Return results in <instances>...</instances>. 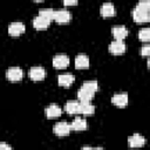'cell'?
Segmentation results:
<instances>
[{"instance_id": "6da1fadb", "label": "cell", "mask_w": 150, "mask_h": 150, "mask_svg": "<svg viewBox=\"0 0 150 150\" xmlns=\"http://www.w3.org/2000/svg\"><path fill=\"white\" fill-rule=\"evenodd\" d=\"M150 1L149 0H141L137 2L135 8L132 9V19L135 22L142 23L148 22L150 20Z\"/></svg>"}, {"instance_id": "7a4b0ae2", "label": "cell", "mask_w": 150, "mask_h": 150, "mask_svg": "<svg viewBox=\"0 0 150 150\" xmlns=\"http://www.w3.org/2000/svg\"><path fill=\"white\" fill-rule=\"evenodd\" d=\"M109 52L111 54H115V55H118V54H123L127 49V45L124 43L123 40H114L112 42L109 43V47H108Z\"/></svg>"}, {"instance_id": "3957f363", "label": "cell", "mask_w": 150, "mask_h": 150, "mask_svg": "<svg viewBox=\"0 0 150 150\" xmlns=\"http://www.w3.org/2000/svg\"><path fill=\"white\" fill-rule=\"evenodd\" d=\"M53 131L55 135L62 137V136L69 135V132L71 131V128H70V124H68L66 121H61L53 127Z\"/></svg>"}, {"instance_id": "277c9868", "label": "cell", "mask_w": 150, "mask_h": 150, "mask_svg": "<svg viewBox=\"0 0 150 150\" xmlns=\"http://www.w3.org/2000/svg\"><path fill=\"white\" fill-rule=\"evenodd\" d=\"M52 62H53V66H54L55 68L62 69V68H66V67L69 66L70 60H69V56L66 55V54H57V55H55V56L53 57Z\"/></svg>"}, {"instance_id": "5b68a950", "label": "cell", "mask_w": 150, "mask_h": 150, "mask_svg": "<svg viewBox=\"0 0 150 150\" xmlns=\"http://www.w3.org/2000/svg\"><path fill=\"white\" fill-rule=\"evenodd\" d=\"M6 77L9 81H13V82L20 81L23 77V70L20 67H11L6 71Z\"/></svg>"}, {"instance_id": "8992f818", "label": "cell", "mask_w": 150, "mask_h": 150, "mask_svg": "<svg viewBox=\"0 0 150 150\" xmlns=\"http://www.w3.org/2000/svg\"><path fill=\"white\" fill-rule=\"evenodd\" d=\"M25 30H26V26L23 22H20V21L12 22L8 26V33L12 36H19L22 33H25Z\"/></svg>"}, {"instance_id": "52a82bcc", "label": "cell", "mask_w": 150, "mask_h": 150, "mask_svg": "<svg viewBox=\"0 0 150 150\" xmlns=\"http://www.w3.org/2000/svg\"><path fill=\"white\" fill-rule=\"evenodd\" d=\"M71 19V13L68 9H57L54 14V20L57 23H67Z\"/></svg>"}, {"instance_id": "ba28073f", "label": "cell", "mask_w": 150, "mask_h": 150, "mask_svg": "<svg viewBox=\"0 0 150 150\" xmlns=\"http://www.w3.org/2000/svg\"><path fill=\"white\" fill-rule=\"evenodd\" d=\"M29 77L33 80V81H41L45 79L46 76V70L43 67H40V66H34L29 69Z\"/></svg>"}, {"instance_id": "9c48e42d", "label": "cell", "mask_w": 150, "mask_h": 150, "mask_svg": "<svg viewBox=\"0 0 150 150\" xmlns=\"http://www.w3.org/2000/svg\"><path fill=\"white\" fill-rule=\"evenodd\" d=\"M128 101H129V97L127 93H117L111 97L112 104H115L116 107H121V108L125 107L128 104Z\"/></svg>"}, {"instance_id": "30bf717a", "label": "cell", "mask_w": 150, "mask_h": 150, "mask_svg": "<svg viewBox=\"0 0 150 150\" xmlns=\"http://www.w3.org/2000/svg\"><path fill=\"white\" fill-rule=\"evenodd\" d=\"M45 114L48 118H55V117H59L62 114V109H61L60 105H57L55 103H52L48 107H46Z\"/></svg>"}, {"instance_id": "8fae6325", "label": "cell", "mask_w": 150, "mask_h": 150, "mask_svg": "<svg viewBox=\"0 0 150 150\" xmlns=\"http://www.w3.org/2000/svg\"><path fill=\"white\" fill-rule=\"evenodd\" d=\"M50 25V20L41 16V15H36L34 19H33V26L35 29H39V30H42V29H46L48 28Z\"/></svg>"}, {"instance_id": "7c38bea8", "label": "cell", "mask_w": 150, "mask_h": 150, "mask_svg": "<svg viewBox=\"0 0 150 150\" xmlns=\"http://www.w3.org/2000/svg\"><path fill=\"white\" fill-rule=\"evenodd\" d=\"M111 33H112V35L116 40H124L128 35V29L123 25H116V26L112 27Z\"/></svg>"}, {"instance_id": "4fadbf2b", "label": "cell", "mask_w": 150, "mask_h": 150, "mask_svg": "<svg viewBox=\"0 0 150 150\" xmlns=\"http://www.w3.org/2000/svg\"><path fill=\"white\" fill-rule=\"evenodd\" d=\"M145 144V138L139 134H134L128 138V145L130 148H139Z\"/></svg>"}, {"instance_id": "5bb4252c", "label": "cell", "mask_w": 150, "mask_h": 150, "mask_svg": "<svg viewBox=\"0 0 150 150\" xmlns=\"http://www.w3.org/2000/svg\"><path fill=\"white\" fill-rule=\"evenodd\" d=\"M70 128H71V130H75V131L86 130V129L88 128L87 120H86V118H82V117H76L75 120L71 121V123H70Z\"/></svg>"}, {"instance_id": "9a60e30c", "label": "cell", "mask_w": 150, "mask_h": 150, "mask_svg": "<svg viewBox=\"0 0 150 150\" xmlns=\"http://www.w3.org/2000/svg\"><path fill=\"white\" fill-rule=\"evenodd\" d=\"M116 13V9H115V6L111 4V2H104L101 7H100V14L102 16H114Z\"/></svg>"}, {"instance_id": "2e32d148", "label": "cell", "mask_w": 150, "mask_h": 150, "mask_svg": "<svg viewBox=\"0 0 150 150\" xmlns=\"http://www.w3.org/2000/svg\"><path fill=\"white\" fill-rule=\"evenodd\" d=\"M74 80H75V77L71 73H63L57 76V82L62 87H69L74 82Z\"/></svg>"}, {"instance_id": "e0dca14e", "label": "cell", "mask_w": 150, "mask_h": 150, "mask_svg": "<svg viewBox=\"0 0 150 150\" xmlns=\"http://www.w3.org/2000/svg\"><path fill=\"white\" fill-rule=\"evenodd\" d=\"M64 109L68 114H80V101L77 100H69L66 102Z\"/></svg>"}, {"instance_id": "ac0fdd59", "label": "cell", "mask_w": 150, "mask_h": 150, "mask_svg": "<svg viewBox=\"0 0 150 150\" xmlns=\"http://www.w3.org/2000/svg\"><path fill=\"white\" fill-rule=\"evenodd\" d=\"M89 57L86 54H79L75 57V67L77 69H84L89 67Z\"/></svg>"}, {"instance_id": "d6986e66", "label": "cell", "mask_w": 150, "mask_h": 150, "mask_svg": "<svg viewBox=\"0 0 150 150\" xmlns=\"http://www.w3.org/2000/svg\"><path fill=\"white\" fill-rule=\"evenodd\" d=\"M94 95H95L94 93H91V91H89L82 87L77 90V98L80 102H90L93 100Z\"/></svg>"}, {"instance_id": "ffe728a7", "label": "cell", "mask_w": 150, "mask_h": 150, "mask_svg": "<svg viewBox=\"0 0 150 150\" xmlns=\"http://www.w3.org/2000/svg\"><path fill=\"white\" fill-rule=\"evenodd\" d=\"M95 112V107L90 102H80V114L91 115Z\"/></svg>"}, {"instance_id": "44dd1931", "label": "cell", "mask_w": 150, "mask_h": 150, "mask_svg": "<svg viewBox=\"0 0 150 150\" xmlns=\"http://www.w3.org/2000/svg\"><path fill=\"white\" fill-rule=\"evenodd\" d=\"M82 88H84V89H87V90H89V91H91V93L95 94L97 91V89H98V83L95 80H89V81L83 82Z\"/></svg>"}, {"instance_id": "7402d4cb", "label": "cell", "mask_w": 150, "mask_h": 150, "mask_svg": "<svg viewBox=\"0 0 150 150\" xmlns=\"http://www.w3.org/2000/svg\"><path fill=\"white\" fill-rule=\"evenodd\" d=\"M54 14H55V11L53 8H41L39 11V15L48 19V20H54Z\"/></svg>"}, {"instance_id": "603a6c76", "label": "cell", "mask_w": 150, "mask_h": 150, "mask_svg": "<svg viewBox=\"0 0 150 150\" xmlns=\"http://www.w3.org/2000/svg\"><path fill=\"white\" fill-rule=\"evenodd\" d=\"M138 39H139L141 41L148 42V41L150 40V28H148V27L142 28V29L138 32Z\"/></svg>"}, {"instance_id": "cb8c5ba5", "label": "cell", "mask_w": 150, "mask_h": 150, "mask_svg": "<svg viewBox=\"0 0 150 150\" xmlns=\"http://www.w3.org/2000/svg\"><path fill=\"white\" fill-rule=\"evenodd\" d=\"M141 54H142L143 56H149V54H150V45H149V43H145V45L141 48Z\"/></svg>"}, {"instance_id": "d4e9b609", "label": "cell", "mask_w": 150, "mask_h": 150, "mask_svg": "<svg viewBox=\"0 0 150 150\" xmlns=\"http://www.w3.org/2000/svg\"><path fill=\"white\" fill-rule=\"evenodd\" d=\"M62 1H63V4H64L66 6H74V5L77 4L79 0H62Z\"/></svg>"}, {"instance_id": "484cf974", "label": "cell", "mask_w": 150, "mask_h": 150, "mask_svg": "<svg viewBox=\"0 0 150 150\" xmlns=\"http://www.w3.org/2000/svg\"><path fill=\"white\" fill-rule=\"evenodd\" d=\"M0 149H12V146L8 145V144H6V143H1L0 144Z\"/></svg>"}, {"instance_id": "4316f807", "label": "cell", "mask_w": 150, "mask_h": 150, "mask_svg": "<svg viewBox=\"0 0 150 150\" xmlns=\"http://www.w3.org/2000/svg\"><path fill=\"white\" fill-rule=\"evenodd\" d=\"M34 1H36V2H41V1H43V0H34Z\"/></svg>"}]
</instances>
